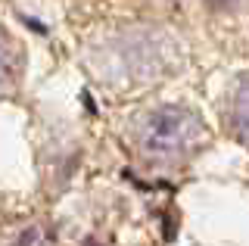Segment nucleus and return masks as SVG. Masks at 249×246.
<instances>
[{
  "label": "nucleus",
  "mask_w": 249,
  "mask_h": 246,
  "mask_svg": "<svg viewBox=\"0 0 249 246\" xmlns=\"http://www.w3.org/2000/svg\"><path fill=\"white\" fill-rule=\"evenodd\" d=\"M233 128H237L240 137L249 143V81L237 90V97H233Z\"/></svg>",
  "instance_id": "nucleus-2"
},
{
  "label": "nucleus",
  "mask_w": 249,
  "mask_h": 246,
  "mask_svg": "<svg viewBox=\"0 0 249 246\" xmlns=\"http://www.w3.org/2000/svg\"><path fill=\"white\" fill-rule=\"evenodd\" d=\"M199 137H202V122L187 106H162V109H153L137 128L140 150L146 156H156V159L184 156L187 150L196 147Z\"/></svg>",
  "instance_id": "nucleus-1"
},
{
  "label": "nucleus",
  "mask_w": 249,
  "mask_h": 246,
  "mask_svg": "<svg viewBox=\"0 0 249 246\" xmlns=\"http://www.w3.org/2000/svg\"><path fill=\"white\" fill-rule=\"evenodd\" d=\"M13 81H16V53H13L10 44L0 37V94L13 88Z\"/></svg>",
  "instance_id": "nucleus-3"
}]
</instances>
